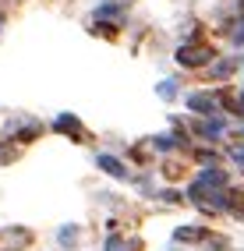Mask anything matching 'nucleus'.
Listing matches in <instances>:
<instances>
[{"label":"nucleus","instance_id":"1","mask_svg":"<svg viewBox=\"0 0 244 251\" xmlns=\"http://www.w3.org/2000/svg\"><path fill=\"white\" fill-rule=\"evenodd\" d=\"M209 57H213L209 46H184L181 53H177V60H181L184 68H202V64H209Z\"/></svg>","mask_w":244,"mask_h":251},{"label":"nucleus","instance_id":"2","mask_svg":"<svg viewBox=\"0 0 244 251\" xmlns=\"http://www.w3.org/2000/svg\"><path fill=\"white\" fill-rule=\"evenodd\" d=\"M188 106H191V110H202V113H216V99H213V96H191Z\"/></svg>","mask_w":244,"mask_h":251},{"label":"nucleus","instance_id":"3","mask_svg":"<svg viewBox=\"0 0 244 251\" xmlns=\"http://www.w3.org/2000/svg\"><path fill=\"white\" fill-rule=\"evenodd\" d=\"M99 166H103L106 174H113V177H127V170H124L117 159H110V156H99Z\"/></svg>","mask_w":244,"mask_h":251},{"label":"nucleus","instance_id":"4","mask_svg":"<svg viewBox=\"0 0 244 251\" xmlns=\"http://www.w3.org/2000/svg\"><path fill=\"white\" fill-rule=\"evenodd\" d=\"M53 127H57V131H71V135H81V127H78L74 117H60V121H57Z\"/></svg>","mask_w":244,"mask_h":251},{"label":"nucleus","instance_id":"5","mask_svg":"<svg viewBox=\"0 0 244 251\" xmlns=\"http://www.w3.org/2000/svg\"><path fill=\"white\" fill-rule=\"evenodd\" d=\"M198 237H202L198 226H195V230H191V226H188V230H177V241H198Z\"/></svg>","mask_w":244,"mask_h":251}]
</instances>
